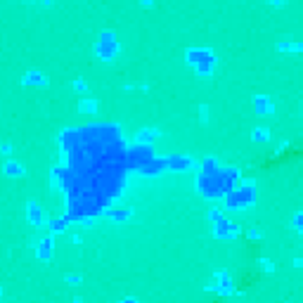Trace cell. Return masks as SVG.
Here are the masks:
<instances>
[{"instance_id": "obj_1", "label": "cell", "mask_w": 303, "mask_h": 303, "mask_svg": "<svg viewBox=\"0 0 303 303\" xmlns=\"http://www.w3.org/2000/svg\"><path fill=\"white\" fill-rule=\"evenodd\" d=\"M187 62H190L192 66H197L199 76H211L216 57H213L211 50H206V47H190V50H187Z\"/></svg>"}, {"instance_id": "obj_2", "label": "cell", "mask_w": 303, "mask_h": 303, "mask_svg": "<svg viewBox=\"0 0 303 303\" xmlns=\"http://www.w3.org/2000/svg\"><path fill=\"white\" fill-rule=\"evenodd\" d=\"M116 52H119V41H116V36H114L111 31H102L100 41L95 43V55L102 62H109L116 57Z\"/></svg>"}, {"instance_id": "obj_3", "label": "cell", "mask_w": 303, "mask_h": 303, "mask_svg": "<svg viewBox=\"0 0 303 303\" xmlns=\"http://www.w3.org/2000/svg\"><path fill=\"white\" fill-rule=\"evenodd\" d=\"M249 204H254V190H251V185H249V190H246V185L239 187V190H232L225 197L227 209H244Z\"/></svg>"}, {"instance_id": "obj_4", "label": "cell", "mask_w": 303, "mask_h": 303, "mask_svg": "<svg viewBox=\"0 0 303 303\" xmlns=\"http://www.w3.org/2000/svg\"><path fill=\"white\" fill-rule=\"evenodd\" d=\"M254 107H256L258 116H273L275 114V107L268 95H256V97H254Z\"/></svg>"}, {"instance_id": "obj_5", "label": "cell", "mask_w": 303, "mask_h": 303, "mask_svg": "<svg viewBox=\"0 0 303 303\" xmlns=\"http://www.w3.org/2000/svg\"><path fill=\"white\" fill-rule=\"evenodd\" d=\"M237 232H239V227L232 225V223H227L225 218L216 220V237H235Z\"/></svg>"}, {"instance_id": "obj_6", "label": "cell", "mask_w": 303, "mask_h": 303, "mask_svg": "<svg viewBox=\"0 0 303 303\" xmlns=\"http://www.w3.org/2000/svg\"><path fill=\"white\" fill-rule=\"evenodd\" d=\"M26 216H29V223L31 225H43V211L36 201H29L26 204Z\"/></svg>"}, {"instance_id": "obj_7", "label": "cell", "mask_w": 303, "mask_h": 303, "mask_svg": "<svg viewBox=\"0 0 303 303\" xmlns=\"http://www.w3.org/2000/svg\"><path fill=\"white\" fill-rule=\"evenodd\" d=\"M22 83H24V86H45L47 76L41 74V71H29V74L22 78Z\"/></svg>"}, {"instance_id": "obj_8", "label": "cell", "mask_w": 303, "mask_h": 303, "mask_svg": "<svg viewBox=\"0 0 303 303\" xmlns=\"http://www.w3.org/2000/svg\"><path fill=\"white\" fill-rule=\"evenodd\" d=\"M50 256H52V237H45L41 242V246H38V258L41 260H50Z\"/></svg>"}, {"instance_id": "obj_9", "label": "cell", "mask_w": 303, "mask_h": 303, "mask_svg": "<svg viewBox=\"0 0 303 303\" xmlns=\"http://www.w3.org/2000/svg\"><path fill=\"white\" fill-rule=\"evenodd\" d=\"M168 166L182 171V168H192V166H195V161H192V159H187V156H173V159L168 161Z\"/></svg>"}, {"instance_id": "obj_10", "label": "cell", "mask_w": 303, "mask_h": 303, "mask_svg": "<svg viewBox=\"0 0 303 303\" xmlns=\"http://www.w3.org/2000/svg\"><path fill=\"white\" fill-rule=\"evenodd\" d=\"M2 171H5L7 175H12V178H19V175H24V166H22L19 161H12V159H10V161L5 164V168H2Z\"/></svg>"}, {"instance_id": "obj_11", "label": "cell", "mask_w": 303, "mask_h": 303, "mask_svg": "<svg viewBox=\"0 0 303 303\" xmlns=\"http://www.w3.org/2000/svg\"><path fill=\"white\" fill-rule=\"evenodd\" d=\"M156 135H159V130H150V128H142V130H140V133L135 135V140H137V142H152V140H154Z\"/></svg>"}, {"instance_id": "obj_12", "label": "cell", "mask_w": 303, "mask_h": 303, "mask_svg": "<svg viewBox=\"0 0 303 303\" xmlns=\"http://www.w3.org/2000/svg\"><path fill=\"white\" fill-rule=\"evenodd\" d=\"M251 140H256V142L270 140V130H268V128H254V133H251Z\"/></svg>"}, {"instance_id": "obj_13", "label": "cell", "mask_w": 303, "mask_h": 303, "mask_svg": "<svg viewBox=\"0 0 303 303\" xmlns=\"http://www.w3.org/2000/svg\"><path fill=\"white\" fill-rule=\"evenodd\" d=\"M78 109H81V111H92V114H95V111H97V102H95V100H81V102H78Z\"/></svg>"}, {"instance_id": "obj_14", "label": "cell", "mask_w": 303, "mask_h": 303, "mask_svg": "<svg viewBox=\"0 0 303 303\" xmlns=\"http://www.w3.org/2000/svg\"><path fill=\"white\" fill-rule=\"evenodd\" d=\"M107 216L114 218V220H128V218H130V211H116V209H114V211H107Z\"/></svg>"}, {"instance_id": "obj_15", "label": "cell", "mask_w": 303, "mask_h": 303, "mask_svg": "<svg viewBox=\"0 0 303 303\" xmlns=\"http://www.w3.org/2000/svg\"><path fill=\"white\" fill-rule=\"evenodd\" d=\"M301 220H303V213L299 211L296 216H294V227H296V230H301Z\"/></svg>"}, {"instance_id": "obj_16", "label": "cell", "mask_w": 303, "mask_h": 303, "mask_svg": "<svg viewBox=\"0 0 303 303\" xmlns=\"http://www.w3.org/2000/svg\"><path fill=\"white\" fill-rule=\"evenodd\" d=\"M64 280H66V282H71V284H81V277H78V275H66Z\"/></svg>"}, {"instance_id": "obj_17", "label": "cell", "mask_w": 303, "mask_h": 303, "mask_svg": "<svg viewBox=\"0 0 303 303\" xmlns=\"http://www.w3.org/2000/svg\"><path fill=\"white\" fill-rule=\"evenodd\" d=\"M74 88H76V90H81V92H86V90H88V86H86L83 81H76V83H74Z\"/></svg>"}, {"instance_id": "obj_18", "label": "cell", "mask_w": 303, "mask_h": 303, "mask_svg": "<svg viewBox=\"0 0 303 303\" xmlns=\"http://www.w3.org/2000/svg\"><path fill=\"white\" fill-rule=\"evenodd\" d=\"M10 152H12V145H10V142H5V145L0 147V154H5V156H7Z\"/></svg>"}, {"instance_id": "obj_19", "label": "cell", "mask_w": 303, "mask_h": 303, "mask_svg": "<svg viewBox=\"0 0 303 303\" xmlns=\"http://www.w3.org/2000/svg\"><path fill=\"white\" fill-rule=\"evenodd\" d=\"M199 111H201V121H206V119H209V109L201 105V107H199Z\"/></svg>"}, {"instance_id": "obj_20", "label": "cell", "mask_w": 303, "mask_h": 303, "mask_svg": "<svg viewBox=\"0 0 303 303\" xmlns=\"http://www.w3.org/2000/svg\"><path fill=\"white\" fill-rule=\"evenodd\" d=\"M280 50H301V45H289V43H282Z\"/></svg>"}, {"instance_id": "obj_21", "label": "cell", "mask_w": 303, "mask_h": 303, "mask_svg": "<svg viewBox=\"0 0 303 303\" xmlns=\"http://www.w3.org/2000/svg\"><path fill=\"white\" fill-rule=\"evenodd\" d=\"M260 265H263L265 270H273V263H270V260H260Z\"/></svg>"}, {"instance_id": "obj_22", "label": "cell", "mask_w": 303, "mask_h": 303, "mask_svg": "<svg viewBox=\"0 0 303 303\" xmlns=\"http://www.w3.org/2000/svg\"><path fill=\"white\" fill-rule=\"evenodd\" d=\"M121 303H137V301H135V299H123Z\"/></svg>"}, {"instance_id": "obj_23", "label": "cell", "mask_w": 303, "mask_h": 303, "mask_svg": "<svg viewBox=\"0 0 303 303\" xmlns=\"http://www.w3.org/2000/svg\"><path fill=\"white\" fill-rule=\"evenodd\" d=\"M0 299H2V289H0Z\"/></svg>"}]
</instances>
